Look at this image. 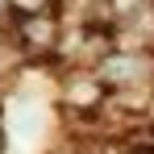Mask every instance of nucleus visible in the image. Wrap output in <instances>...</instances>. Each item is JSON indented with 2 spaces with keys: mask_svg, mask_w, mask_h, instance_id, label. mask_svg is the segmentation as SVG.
Returning a JSON list of instances; mask_svg holds the SVG:
<instances>
[{
  "mask_svg": "<svg viewBox=\"0 0 154 154\" xmlns=\"http://www.w3.org/2000/svg\"><path fill=\"white\" fill-rule=\"evenodd\" d=\"M142 75H154V63L146 54H133V50H112V54H104L100 67H96V79L104 88H129Z\"/></svg>",
  "mask_w": 154,
  "mask_h": 154,
  "instance_id": "nucleus-1",
  "label": "nucleus"
},
{
  "mask_svg": "<svg viewBox=\"0 0 154 154\" xmlns=\"http://www.w3.org/2000/svg\"><path fill=\"white\" fill-rule=\"evenodd\" d=\"M21 42H25L29 50L38 46V50H54V42H58V21L54 17H25V25H21V33H17Z\"/></svg>",
  "mask_w": 154,
  "mask_h": 154,
  "instance_id": "nucleus-2",
  "label": "nucleus"
},
{
  "mask_svg": "<svg viewBox=\"0 0 154 154\" xmlns=\"http://www.w3.org/2000/svg\"><path fill=\"white\" fill-rule=\"evenodd\" d=\"M104 96H108V88H104L100 79H79V83L67 88V100H71V108H79V112H96L104 104Z\"/></svg>",
  "mask_w": 154,
  "mask_h": 154,
  "instance_id": "nucleus-3",
  "label": "nucleus"
},
{
  "mask_svg": "<svg viewBox=\"0 0 154 154\" xmlns=\"http://www.w3.org/2000/svg\"><path fill=\"white\" fill-rule=\"evenodd\" d=\"M8 4H13V8H17L21 17H42V13L50 8L54 0H8Z\"/></svg>",
  "mask_w": 154,
  "mask_h": 154,
  "instance_id": "nucleus-4",
  "label": "nucleus"
},
{
  "mask_svg": "<svg viewBox=\"0 0 154 154\" xmlns=\"http://www.w3.org/2000/svg\"><path fill=\"white\" fill-rule=\"evenodd\" d=\"M4 67H8V46L0 42V71H4Z\"/></svg>",
  "mask_w": 154,
  "mask_h": 154,
  "instance_id": "nucleus-5",
  "label": "nucleus"
},
{
  "mask_svg": "<svg viewBox=\"0 0 154 154\" xmlns=\"http://www.w3.org/2000/svg\"><path fill=\"white\" fill-rule=\"evenodd\" d=\"M4 146H8V133H4V125H0V154H4Z\"/></svg>",
  "mask_w": 154,
  "mask_h": 154,
  "instance_id": "nucleus-6",
  "label": "nucleus"
},
{
  "mask_svg": "<svg viewBox=\"0 0 154 154\" xmlns=\"http://www.w3.org/2000/svg\"><path fill=\"white\" fill-rule=\"evenodd\" d=\"M146 117H150V125H154V100H150V108H146Z\"/></svg>",
  "mask_w": 154,
  "mask_h": 154,
  "instance_id": "nucleus-7",
  "label": "nucleus"
}]
</instances>
